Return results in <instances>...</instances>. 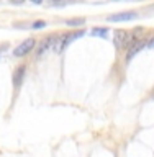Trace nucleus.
I'll use <instances>...</instances> for the list:
<instances>
[{
  "mask_svg": "<svg viewBox=\"0 0 154 157\" xmlns=\"http://www.w3.org/2000/svg\"><path fill=\"white\" fill-rule=\"evenodd\" d=\"M34 46H36V39H34V38H26L22 44H18V46L15 48L13 56H15V57H23V56H26L28 52L33 51Z\"/></svg>",
  "mask_w": 154,
  "mask_h": 157,
  "instance_id": "f257e3e1",
  "label": "nucleus"
},
{
  "mask_svg": "<svg viewBox=\"0 0 154 157\" xmlns=\"http://www.w3.org/2000/svg\"><path fill=\"white\" fill-rule=\"evenodd\" d=\"M54 43H56V36H48L44 38L41 43L38 44V51H36V57H41L44 52H48L49 49L54 46Z\"/></svg>",
  "mask_w": 154,
  "mask_h": 157,
  "instance_id": "f03ea898",
  "label": "nucleus"
},
{
  "mask_svg": "<svg viewBox=\"0 0 154 157\" xmlns=\"http://www.w3.org/2000/svg\"><path fill=\"white\" fill-rule=\"evenodd\" d=\"M136 17H138L136 12H121V13L110 15L107 20L108 21H130V20H135Z\"/></svg>",
  "mask_w": 154,
  "mask_h": 157,
  "instance_id": "7ed1b4c3",
  "label": "nucleus"
},
{
  "mask_svg": "<svg viewBox=\"0 0 154 157\" xmlns=\"http://www.w3.org/2000/svg\"><path fill=\"white\" fill-rule=\"evenodd\" d=\"M113 43H115L116 49H121L123 46H125V44H128V33L125 31V29H116Z\"/></svg>",
  "mask_w": 154,
  "mask_h": 157,
  "instance_id": "20e7f679",
  "label": "nucleus"
},
{
  "mask_svg": "<svg viewBox=\"0 0 154 157\" xmlns=\"http://www.w3.org/2000/svg\"><path fill=\"white\" fill-rule=\"evenodd\" d=\"M25 74H26V69H25V66H20L17 71L13 72V85H15V88H20V85L23 83Z\"/></svg>",
  "mask_w": 154,
  "mask_h": 157,
  "instance_id": "39448f33",
  "label": "nucleus"
},
{
  "mask_svg": "<svg viewBox=\"0 0 154 157\" xmlns=\"http://www.w3.org/2000/svg\"><path fill=\"white\" fill-rule=\"evenodd\" d=\"M144 46H146V43H143V41H138V43H133L131 46H130V49H128V54H126V61H130L131 57H135L140 51H143L144 49Z\"/></svg>",
  "mask_w": 154,
  "mask_h": 157,
  "instance_id": "423d86ee",
  "label": "nucleus"
},
{
  "mask_svg": "<svg viewBox=\"0 0 154 157\" xmlns=\"http://www.w3.org/2000/svg\"><path fill=\"white\" fill-rule=\"evenodd\" d=\"M92 36H100V38H105L107 34H108V29L107 28H93L92 31H90Z\"/></svg>",
  "mask_w": 154,
  "mask_h": 157,
  "instance_id": "0eeeda50",
  "label": "nucleus"
},
{
  "mask_svg": "<svg viewBox=\"0 0 154 157\" xmlns=\"http://www.w3.org/2000/svg\"><path fill=\"white\" fill-rule=\"evenodd\" d=\"M66 23L69 25V26H81V25L85 23V20L84 18H71V20H67Z\"/></svg>",
  "mask_w": 154,
  "mask_h": 157,
  "instance_id": "6e6552de",
  "label": "nucleus"
},
{
  "mask_svg": "<svg viewBox=\"0 0 154 157\" xmlns=\"http://www.w3.org/2000/svg\"><path fill=\"white\" fill-rule=\"evenodd\" d=\"M44 26H46V21H43V20H39V21H34V23L31 25L33 29H41V28H44Z\"/></svg>",
  "mask_w": 154,
  "mask_h": 157,
  "instance_id": "1a4fd4ad",
  "label": "nucleus"
},
{
  "mask_svg": "<svg viewBox=\"0 0 154 157\" xmlns=\"http://www.w3.org/2000/svg\"><path fill=\"white\" fill-rule=\"evenodd\" d=\"M146 46H148V48H154V38H151L149 41L146 43Z\"/></svg>",
  "mask_w": 154,
  "mask_h": 157,
  "instance_id": "9d476101",
  "label": "nucleus"
}]
</instances>
